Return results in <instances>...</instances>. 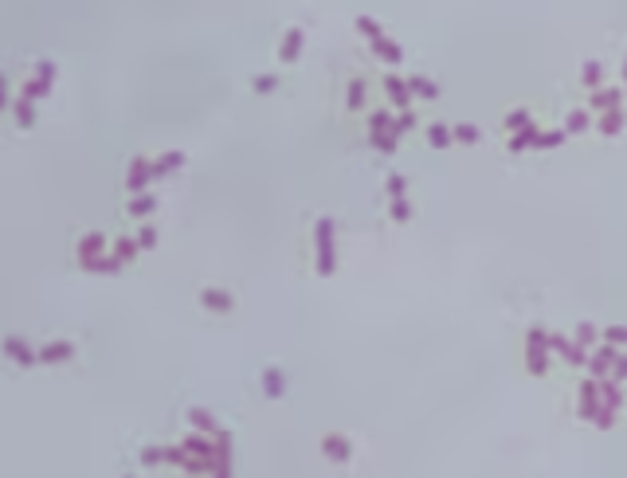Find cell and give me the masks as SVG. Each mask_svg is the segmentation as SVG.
Segmentation results:
<instances>
[{"label": "cell", "mask_w": 627, "mask_h": 478, "mask_svg": "<svg viewBox=\"0 0 627 478\" xmlns=\"http://www.w3.org/2000/svg\"><path fill=\"white\" fill-rule=\"evenodd\" d=\"M326 451H329V459H338V463H345V459H349V443L334 435V439H326Z\"/></svg>", "instance_id": "cell-1"}]
</instances>
